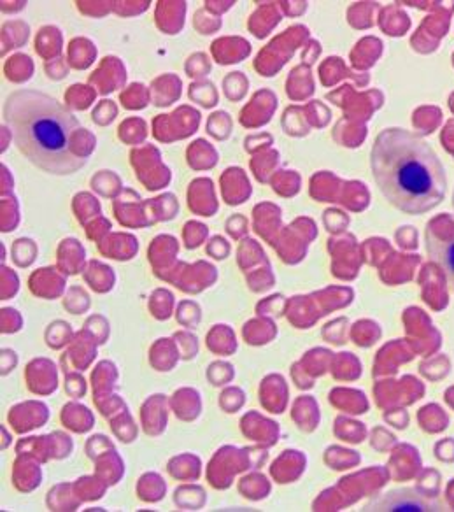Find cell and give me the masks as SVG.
I'll use <instances>...</instances> for the list:
<instances>
[{"instance_id":"cell-5","label":"cell","mask_w":454,"mask_h":512,"mask_svg":"<svg viewBox=\"0 0 454 512\" xmlns=\"http://www.w3.org/2000/svg\"><path fill=\"white\" fill-rule=\"evenodd\" d=\"M453 207H454V195H453Z\"/></svg>"},{"instance_id":"cell-2","label":"cell","mask_w":454,"mask_h":512,"mask_svg":"<svg viewBox=\"0 0 454 512\" xmlns=\"http://www.w3.org/2000/svg\"><path fill=\"white\" fill-rule=\"evenodd\" d=\"M4 118L18 150L44 172L69 176L85 165L74 150L76 116L57 99L36 90H16L4 104Z\"/></svg>"},{"instance_id":"cell-4","label":"cell","mask_w":454,"mask_h":512,"mask_svg":"<svg viewBox=\"0 0 454 512\" xmlns=\"http://www.w3.org/2000/svg\"><path fill=\"white\" fill-rule=\"evenodd\" d=\"M425 241L430 260L444 272L447 283L454 288V237H440L432 227H428Z\"/></svg>"},{"instance_id":"cell-3","label":"cell","mask_w":454,"mask_h":512,"mask_svg":"<svg viewBox=\"0 0 454 512\" xmlns=\"http://www.w3.org/2000/svg\"><path fill=\"white\" fill-rule=\"evenodd\" d=\"M369 511H446V502L435 493H426L418 488L379 493L367 505Z\"/></svg>"},{"instance_id":"cell-1","label":"cell","mask_w":454,"mask_h":512,"mask_svg":"<svg viewBox=\"0 0 454 512\" xmlns=\"http://www.w3.org/2000/svg\"><path fill=\"white\" fill-rule=\"evenodd\" d=\"M370 167L386 200L404 213L425 214L446 199V169L439 155L411 130H383L372 146Z\"/></svg>"}]
</instances>
